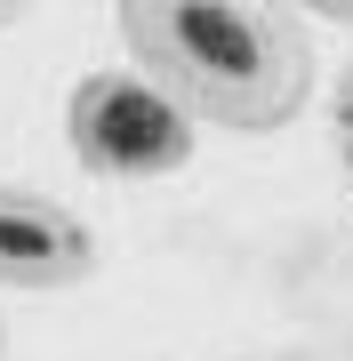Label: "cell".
<instances>
[{
    "instance_id": "cell-1",
    "label": "cell",
    "mask_w": 353,
    "mask_h": 361,
    "mask_svg": "<svg viewBox=\"0 0 353 361\" xmlns=\"http://www.w3.org/2000/svg\"><path fill=\"white\" fill-rule=\"evenodd\" d=\"M113 32L169 104L193 113V129L265 137L289 129L314 97V32L297 8L257 0H120Z\"/></svg>"
},
{
    "instance_id": "cell-2",
    "label": "cell",
    "mask_w": 353,
    "mask_h": 361,
    "mask_svg": "<svg viewBox=\"0 0 353 361\" xmlns=\"http://www.w3.org/2000/svg\"><path fill=\"white\" fill-rule=\"evenodd\" d=\"M65 145L89 177L105 185H153L177 177L185 161L201 153V129L185 104H169L144 73L113 65V73H80L65 97Z\"/></svg>"
},
{
    "instance_id": "cell-3",
    "label": "cell",
    "mask_w": 353,
    "mask_h": 361,
    "mask_svg": "<svg viewBox=\"0 0 353 361\" xmlns=\"http://www.w3.org/2000/svg\"><path fill=\"white\" fill-rule=\"evenodd\" d=\"M105 249L80 225V209H65L56 193H32V185H0V289L25 297H56L97 281Z\"/></svg>"
},
{
    "instance_id": "cell-4",
    "label": "cell",
    "mask_w": 353,
    "mask_h": 361,
    "mask_svg": "<svg viewBox=\"0 0 353 361\" xmlns=\"http://www.w3.org/2000/svg\"><path fill=\"white\" fill-rule=\"evenodd\" d=\"M329 137H337V169H345V201H353V65L337 73V104H329Z\"/></svg>"
},
{
    "instance_id": "cell-5",
    "label": "cell",
    "mask_w": 353,
    "mask_h": 361,
    "mask_svg": "<svg viewBox=\"0 0 353 361\" xmlns=\"http://www.w3.org/2000/svg\"><path fill=\"white\" fill-rule=\"evenodd\" d=\"M8 25H25V8H16V0H0V32H8Z\"/></svg>"
},
{
    "instance_id": "cell-6",
    "label": "cell",
    "mask_w": 353,
    "mask_h": 361,
    "mask_svg": "<svg viewBox=\"0 0 353 361\" xmlns=\"http://www.w3.org/2000/svg\"><path fill=\"white\" fill-rule=\"evenodd\" d=\"M0 337H8V329H0Z\"/></svg>"
}]
</instances>
